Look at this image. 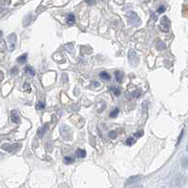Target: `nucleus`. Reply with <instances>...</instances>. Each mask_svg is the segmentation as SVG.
<instances>
[{
  "label": "nucleus",
  "instance_id": "obj_1",
  "mask_svg": "<svg viewBox=\"0 0 188 188\" xmlns=\"http://www.w3.org/2000/svg\"><path fill=\"white\" fill-rule=\"evenodd\" d=\"M16 35L14 34V33H12V34H10L8 36V47H9V51H13L15 49V46H16Z\"/></svg>",
  "mask_w": 188,
  "mask_h": 188
},
{
  "label": "nucleus",
  "instance_id": "obj_2",
  "mask_svg": "<svg viewBox=\"0 0 188 188\" xmlns=\"http://www.w3.org/2000/svg\"><path fill=\"white\" fill-rule=\"evenodd\" d=\"M128 19H129V22L133 25V26H138L140 24V19L138 17V15L134 12H130L128 13Z\"/></svg>",
  "mask_w": 188,
  "mask_h": 188
},
{
  "label": "nucleus",
  "instance_id": "obj_3",
  "mask_svg": "<svg viewBox=\"0 0 188 188\" xmlns=\"http://www.w3.org/2000/svg\"><path fill=\"white\" fill-rule=\"evenodd\" d=\"M128 59L130 61V64L133 66H136L138 63V57L137 56V54L133 50L129 51V53H128Z\"/></svg>",
  "mask_w": 188,
  "mask_h": 188
},
{
  "label": "nucleus",
  "instance_id": "obj_4",
  "mask_svg": "<svg viewBox=\"0 0 188 188\" xmlns=\"http://www.w3.org/2000/svg\"><path fill=\"white\" fill-rule=\"evenodd\" d=\"M10 118H12V120L13 121L14 123H19L20 122V117H19V114L16 110H12V112H10Z\"/></svg>",
  "mask_w": 188,
  "mask_h": 188
},
{
  "label": "nucleus",
  "instance_id": "obj_5",
  "mask_svg": "<svg viewBox=\"0 0 188 188\" xmlns=\"http://www.w3.org/2000/svg\"><path fill=\"white\" fill-rule=\"evenodd\" d=\"M48 123H46V124H44L41 129H39V131H38V133H37V135H38V137L39 138H41L43 136H44V134H45L46 133V131H47V129H48Z\"/></svg>",
  "mask_w": 188,
  "mask_h": 188
},
{
  "label": "nucleus",
  "instance_id": "obj_6",
  "mask_svg": "<svg viewBox=\"0 0 188 188\" xmlns=\"http://www.w3.org/2000/svg\"><path fill=\"white\" fill-rule=\"evenodd\" d=\"M115 78L118 83H121L123 80V73H121L119 71H116L115 73Z\"/></svg>",
  "mask_w": 188,
  "mask_h": 188
},
{
  "label": "nucleus",
  "instance_id": "obj_7",
  "mask_svg": "<svg viewBox=\"0 0 188 188\" xmlns=\"http://www.w3.org/2000/svg\"><path fill=\"white\" fill-rule=\"evenodd\" d=\"M161 24H162V26H163L164 27H165V28H168L169 24H170V22H169V20H168L167 17L164 16V17L162 18V20H161Z\"/></svg>",
  "mask_w": 188,
  "mask_h": 188
},
{
  "label": "nucleus",
  "instance_id": "obj_8",
  "mask_svg": "<svg viewBox=\"0 0 188 188\" xmlns=\"http://www.w3.org/2000/svg\"><path fill=\"white\" fill-rule=\"evenodd\" d=\"M4 150H6V151H14L15 150L17 151V150H19L20 148L18 147V148H16V145H13V146H9V145H4L3 147H2Z\"/></svg>",
  "mask_w": 188,
  "mask_h": 188
},
{
  "label": "nucleus",
  "instance_id": "obj_9",
  "mask_svg": "<svg viewBox=\"0 0 188 188\" xmlns=\"http://www.w3.org/2000/svg\"><path fill=\"white\" fill-rule=\"evenodd\" d=\"M75 22V17H74V14L73 13H70L67 17V24L68 25H73L74 24Z\"/></svg>",
  "mask_w": 188,
  "mask_h": 188
},
{
  "label": "nucleus",
  "instance_id": "obj_10",
  "mask_svg": "<svg viewBox=\"0 0 188 188\" xmlns=\"http://www.w3.org/2000/svg\"><path fill=\"white\" fill-rule=\"evenodd\" d=\"M100 77H101L102 79L107 80V81H109L110 79H111V76H110L109 73H106V72H102V73H100Z\"/></svg>",
  "mask_w": 188,
  "mask_h": 188
},
{
  "label": "nucleus",
  "instance_id": "obj_11",
  "mask_svg": "<svg viewBox=\"0 0 188 188\" xmlns=\"http://www.w3.org/2000/svg\"><path fill=\"white\" fill-rule=\"evenodd\" d=\"M76 156L78 157V158H84L86 156V151L85 150H77L76 151Z\"/></svg>",
  "mask_w": 188,
  "mask_h": 188
},
{
  "label": "nucleus",
  "instance_id": "obj_12",
  "mask_svg": "<svg viewBox=\"0 0 188 188\" xmlns=\"http://www.w3.org/2000/svg\"><path fill=\"white\" fill-rule=\"evenodd\" d=\"M141 179V177L140 176H134V177H131L130 179H128V183L130 184V183H137V182H138L139 180Z\"/></svg>",
  "mask_w": 188,
  "mask_h": 188
},
{
  "label": "nucleus",
  "instance_id": "obj_13",
  "mask_svg": "<svg viewBox=\"0 0 188 188\" xmlns=\"http://www.w3.org/2000/svg\"><path fill=\"white\" fill-rule=\"evenodd\" d=\"M25 72H26L27 74L31 75V76H34V75H35V72H34V70H33L31 67H29V66H27V67L25 68Z\"/></svg>",
  "mask_w": 188,
  "mask_h": 188
},
{
  "label": "nucleus",
  "instance_id": "obj_14",
  "mask_svg": "<svg viewBox=\"0 0 188 188\" xmlns=\"http://www.w3.org/2000/svg\"><path fill=\"white\" fill-rule=\"evenodd\" d=\"M27 54H24V55H22V56H20L17 59V61L20 62V63H24V62L27 61Z\"/></svg>",
  "mask_w": 188,
  "mask_h": 188
},
{
  "label": "nucleus",
  "instance_id": "obj_15",
  "mask_svg": "<svg viewBox=\"0 0 188 188\" xmlns=\"http://www.w3.org/2000/svg\"><path fill=\"white\" fill-rule=\"evenodd\" d=\"M119 113V108H115L114 110H112L111 112H110V115H109V117L110 118H116L117 116H118V114Z\"/></svg>",
  "mask_w": 188,
  "mask_h": 188
},
{
  "label": "nucleus",
  "instance_id": "obj_16",
  "mask_svg": "<svg viewBox=\"0 0 188 188\" xmlns=\"http://www.w3.org/2000/svg\"><path fill=\"white\" fill-rule=\"evenodd\" d=\"M111 90L114 93V95H116V96H119L120 95V90H119V87H111Z\"/></svg>",
  "mask_w": 188,
  "mask_h": 188
},
{
  "label": "nucleus",
  "instance_id": "obj_17",
  "mask_svg": "<svg viewBox=\"0 0 188 188\" xmlns=\"http://www.w3.org/2000/svg\"><path fill=\"white\" fill-rule=\"evenodd\" d=\"M136 142V140H135V138L134 137H129V138H127L126 139V145H128V146H131V145H133L134 144V143Z\"/></svg>",
  "mask_w": 188,
  "mask_h": 188
},
{
  "label": "nucleus",
  "instance_id": "obj_18",
  "mask_svg": "<svg viewBox=\"0 0 188 188\" xmlns=\"http://www.w3.org/2000/svg\"><path fill=\"white\" fill-rule=\"evenodd\" d=\"M165 48V44L163 42V41H159L158 43H157V49L158 50H164Z\"/></svg>",
  "mask_w": 188,
  "mask_h": 188
},
{
  "label": "nucleus",
  "instance_id": "obj_19",
  "mask_svg": "<svg viewBox=\"0 0 188 188\" xmlns=\"http://www.w3.org/2000/svg\"><path fill=\"white\" fill-rule=\"evenodd\" d=\"M140 95H141V92H140V90H134L132 92V96L134 97V98H139L140 97Z\"/></svg>",
  "mask_w": 188,
  "mask_h": 188
},
{
  "label": "nucleus",
  "instance_id": "obj_20",
  "mask_svg": "<svg viewBox=\"0 0 188 188\" xmlns=\"http://www.w3.org/2000/svg\"><path fill=\"white\" fill-rule=\"evenodd\" d=\"M36 106H37V109L42 110V109H44V107H45V104H44V102H39Z\"/></svg>",
  "mask_w": 188,
  "mask_h": 188
},
{
  "label": "nucleus",
  "instance_id": "obj_21",
  "mask_svg": "<svg viewBox=\"0 0 188 188\" xmlns=\"http://www.w3.org/2000/svg\"><path fill=\"white\" fill-rule=\"evenodd\" d=\"M64 163L66 164V165H69V164H72V163H73V159L72 158V157H65L64 158Z\"/></svg>",
  "mask_w": 188,
  "mask_h": 188
},
{
  "label": "nucleus",
  "instance_id": "obj_22",
  "mask_svg": "<svg viewBox=\"0 0 188 188\" xmlns=\"http://www.w3.org/2000/svg\"><path fill=\"white\" fill-rule=\"evenodd\" d=\"M109 137L110 138H112V139H115L116 137H117V136H118V134H117V132H115V131H111V132H109Z\"/></svg>",
  "mask_w": 188,
  "mask_h": 188
},
{
  "label": "nucleus",
  "instance_id": "obj_23",
  "mask_svg": "<svg viewBox=\"0 0 188 188\" xmlns=\"http://www.w3.org/2000/svg\"><path fill=\"white\" fill-rule=\"evenodd\" d=\"M165 12V6H160L159 8H158V9H157V12L158 13H163V12Z\"/></svg>",
  "mask_w": 188,
  "mask_h": 188
},
{
  "label": "nucleus",
  "instance_id": "obj_24",
  "mask_svg": "<svg viewBox=\"0 0 188 188\" xmlns=\"http://www.w3.org/2000/svg\"><path fill=\"white\" fill-rule=\"evenodd\" d=\"M24 88H25V90H27V92H28V93L31 91V88H30L28 83H25V84H24Z\"/></svg>",
  "mask_w": 188,
  "mask_h": 188
},
{
  "label": "nucleus",
  "instance_id": "obj_25",
  "mask_svg": "<svg viewBox=\"0 0 188 188\" xmlns=\"http://www.w3.org/2000/svg\"><path fill=\"white\" fill-rule=\"evenodd\" d=\"M183 130L182 131V133H181V134H180V136H179V137H178V140H177V146H178L179 144H180V141L182 140V138H183Z\"/></svg>",
  "mask_w": 188,
  "mask_h": 188
},
{
  "label": "nucleus",
  "instance_id": "obj_26",
  "mask_svg": "<svg viewBox=\"0 0 188 188\" xmlns=\"http://www.w3.org/2000/svg\"><path fill=\"white\" fill-rule=\"evenodd\" d=\"M142 136H143V132L142 131L141 132H137V133H136V134L134 135V137H140Z\"/></svg>",
  "mask_w": 188,
  "mask_h": 188
},
{
  "label": "nucleus",
  "instance_id": "obj_27",
  "mask_svg": "<svg viewBox=\"0 0 188 188\" xmlns=\"http://www.w3.org/2000/svg\"><path fill=\"white\" fill-rule=\"evenodd\" d=\"M17 73H18V69H17V67H13V68L12 69V71H10V73H12V74Z\"/></svg>",
  "mask_w": 188,
  "mask_h": 188
},
{
  "label": "nucleus",
  "instance_id": "obj_28",
  "mask_svg": "<svg viewBox=\"0 0 188 188\" xmlns=\"http://www.w3.org/2000/svg\"><path fill=\"white\" fill-rule=\"evenodd\" d=\"M86 3H87V4H88V5L94 4V0H86Z\"/></svg>",
  "mask_w": 188,
  "mask_h": 188
},
{
  "label": "nucleus",
  "instance_id": "obj_29",
  "mask_svg": "<svg viewBox=\"0 0 188 188\" xmlns=\"http://www.w3.org/2000/svg\"><path fill=\"white\" fill-rule=\"evenodd\" d=\"M93 84H94V86H95V87H99V86H100V83L97 82V81H94V82H93Z\"/></svg>",
  "mask_w": 188,
  "mask_h": 188
}]
</instances>
